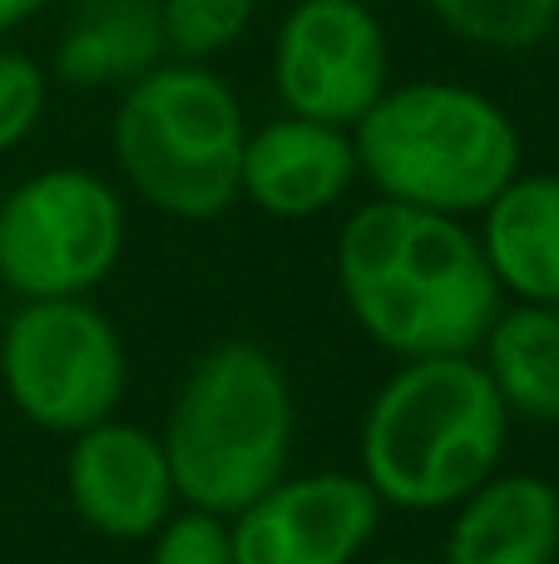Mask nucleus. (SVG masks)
Masks as SVG:
<instances>
[{
    "mask_svg": "<svg viewBox=\"0 0 559 564\" xmlns=\"http://www.w3.org/2000/svg\"><path fill=\"white\" fill-rule=\"evenodd\" d=\"M65 490L75 516L105 540H154L178 500L164 441L114 416L69 436Z\"/></svg>",
    "mask_w": 559,
    "mask_h": 564,
    "instance_id": "10",
    "label": "nucleus"
},
{
    "mask_svg": "<svg viewBox=\"0 0 559 564\" xmlns=\"http://www.w3.org/2000/svg\"><path fill=\"white\" fill-rule=\"evenodd\" d=\"M149 564H233V540H228L223 516L194 506L184 516H168L154 530Z\"/></svg>",
    "mask_w": 559,
    "mask_h": 564,
    "instance_id": "19",
    "label": "nucleus"
},
{
    "mask_svg": "<svg viewBox=\"0 0 559 564\" xmlns=\"http://www.w3.org/2000/svg\"><path fill=\"white\" fill-rule=\"evenodd\" d=\"M248 115L238 89L194 59H164L119 89L109 149L124 184L178 224H208L238 204Z\"/></svg>",
    "mask_w": 559,
    "mask_h": 564,
    "instance_id": "5",
    "label": "nucleus"
},
{
    "mask_svg": "<svg viewBox=\"0 0 559 564\" xmlns=\"http://www.w3.org/2000/svg\"><path fill=\"white\" fill-rule=\"evenodd\" d=\"M485 361L505 411L525 421H559V312L555 307H520L505 312L485 332Z\"/></svg>",
    "mask_w": 559,
    "mask_h": 564,
    "instance_id": "15",
    "label": "nucleus"
},
{
    "mask_svg": "<svg viewBox=\"0 0 559 564\" xmlns=\"http://www.w3.org/2000/svg\"><path fill=\"white\" fill-rule=\"evenodd\" d=\"M555 312H559V307H555Z\"/></svg>",
    "mask_w": 559,
    "mask_h": 564,
    "instance_id": "23",
    "label": "nucleus"
},
{
    "mask_svg": "<svg viewBox=\"0 0 559 564\" xmlns=\"http://www.w3.org/2000/svg\"><path fill=\"white\" fill-rule=\"evenodd\" d=\"M382 500L352 470L277 480L228 525L233 564H357L376 535Z\"/></svg>",
    "mask_w": 559,
    "mask_h": 564,
    "instance_id": "9",
    "label": "nucleus"
},
{
    "mask_svg": "<svg viewBox=\"0 0 559 564\" xmlns=\"http://www.w3.org/2000/svg\"><path fill=\"white\" fill-rule=\"evenodd\" d=\"M441 564H559V490L530 470H495L461 500Z\"/></svg>",
    "mask_w": 559,
    "mask_h": 564,
    "instance_id": "12",
    "label": "nucleus"
},
{
    "mask_svg": "<svg viewBox=\"0 0 559 564\" xmlns=\"http://www.w3.org/2000/svg\"><path fill=\"white\" fill-rule=\"evenodd\" d=\"M376 564H426V560H376Z\"/></svg>",
    "mask_w": 559,
    "mask_h": 564,
    "instance_id": "21",
    "label": "nucleus"
},
{
    "mask_svg": "<svg viewBox=\"0 0 559 564\" xmlns=\"http://www.w3.org/2000/svg\"><path fill=\"white\" fill-rule=\"evenodd\" d=\"M50 109V75L25 50H0V154L20 149Z\"/></svg>",
    "mask_w": 559,
    "mask_h": 564,
    "instance_id": "18",
    "label": "nucleus"
},
{
    "mask_svg": "<svg viewBox=\"0 0 559 564\" xmlns=\"http://www.w3.org/2000/svg\"><path fill=\"white\" fill-rule=\"evenodd\" d=\"M362 6H376V0H362Z\"/></svg>",
    "mask_w": 559,
    "mask_h": 564,
    "instance_id": "22",
    "label": "nucleus"
},
{
    "mask_svg": "<svg viewBox=\"0 0 559 564\" xmlns=\"http://www.w3.org/2000/svg\"><path fill=\"white\" fill-rule=\"evenodd\" d=\"M164 59L158 0H85L59 30L50 75L69 89H124Z\"/></svg>",
    "mask_w": 559,
    "mask_h": 564,
    "instance_id": "14",
    "label": "nucleus"
},
{
    "mask_svg": "<svg viewBox=\"0 0 559 564\" xmlns=\"http://www.w3.org/2000/svg\"><path fill=\"white\" fill-rule=\"evenodd\" d=\"M337 288L366 337L402 361L471 357L505 297L465 218L392 198L342 224Z\"/></svg>",
    "mask_w": 559,
    "mask_h": 564,
    "instance_id": "1",
    "label": "nucleus"
},
{
    "mask_svg": "<svg viewBox=\"0 0 559 564\" xmlns=\"http://www.w3.org/2000/svg\"><path fill=\"white\" fill-rule=\"evenodd\" d=\"M392 85V40L362 0H293L273 30L283 115L352 129Z\"/></svg>",
    "mask_w": 559,
    "mask_h": 564,
    "instance_id": "8",
    "label": "nucleus"
},
{
    "mask_svg": "<svg viewBox=\"0 0 559 564\" xmlns=\"http://www.w3.org/2000/svg\"><path fill=\"white\" fill-rule=\"evenodd\" d=\"M357 169L376 198L431 214H481L520 174L515 119L461 79H402L352 124Z\"/></svg>",
    "mask_w": 559,
    "mask_h": 564,
    "instance_id": "3",
    "label": "nucleus"
},
{
    "mask_svg": "<svg viewBox=\"0 0 559 564\" xmlns=\"http://www.w3.org/2000/svg\"><path fill=\"white\" fill-rule=\"evenodd\" d=\"M124 243V198L89 169H45L0 198V282L20 302L85 297L119 268Z\"/></svg>",
    "mask_w": 559,
    "mask_h": 564,
    "instance_id": "6",
    "label": "nucleus"
},
{
    "mask_svg": "<svg viewBox=\"0 0 559 564\" xmlns=\"http://www.w3.org/2000/svg\"><path fill=\"white\" fill-rule=\"evenodd\" d=\"M357 178H362V169H357L352 129L317 124L303 115H277L248 129L238 198H248L267 218L307 224V218L342 204Z\"/></svg>",
    "mask_w": 559,
    "mask_h": 564,
    "instance_id": "11",
    "label": "nucleus"
},
{
    "mask_svg": "<svg viewBox=\"0 0 559 564\" xmlns=\"http://www.w3.org/2000/svg\"><path fill=\"white\" fill-rule=\"evenodd\" d=\"M511 411L475 357L402 361L362 421V476L382 506L446 510L501 470Z\"/></svg>",
    "mask_w": 559,
    "mask_h": 564,
    "instance_id": "2",
    "label": "nucleus"
},
{
    "mask_svg": "<svg viewBox=\"0 0 559 564\" xmlns=\"http://www.w3.org/2000/svg\"><path fill=\"white\" fill-rule=\"evenodd\" d=\"M45 6L50 0H0V35L15 30V25H25V20H35Z\"/></svg>",
    "mask_w": 559,
    "mask_h": 564,
    "instance_id": "20",
    "label": "nucleus"
},
{
    "mask_svg": "<svg viewBox=\"0 0 559 564\" xmlns=\"http://www.w3.org/2000/svg\"><path fill=\"white\" fill-rule=\"evenodd\" d=\"M253 15H257V0H158L168 55L194 59V65L228 55L248 35Z\"/></svg>",
    "mask_w": 559,
    "mask_h": 564,
    "instance_id": "17",
    "label": "nucleus"
},
{
    "mask_svg": "<svg viewBox=\"0 0 559 564\" xmlns=\"http://www.w3.org/2000/svg\"><path fill=\"white\" fill-rule=\"evenodd\" d=\"M0 381L30 426L79 436L109 421L124 401V341L85 297L25 302L0 337Z\"/></svg>",
    "mask_w": 559,
    "mask_h": 564,
    "instance_id": "7",
    "label": "nucleus"
},
{
    "mask_svg": "<svg viewBox=\"0 0 559 564\" xmlns=\"http://www.w3.org/2000/svg\"><path fill=\"white\" fill-rule=\"evenodd\" d=\"M475 238L501 292L559 307V174H515L481 208Z\"/></svg>",
    "mask_w": 559,
    "mask_h": 564,
    "instance_id": "13",
    "label": "nucleus"
},
{
    "mask_svg": "<svg viewBox=\"0 0 559 564\" xmlns=\"http://www.w3.org/2000/svg\"><path fill=\"white\" fill-rule=\"evenodd\" d=\"M178 500L238 516L287 476L293 387L283 361L257 341H218L188 367L164 426Z\"/></svg>",
    "mask_w": 559,
    "mask_h": 564,
    "instance_id": "4",
    "label": "nucleus"
},
{
    "mask_svg": "<svg viewBox=\"0 0 559 564\" xmlns=\"http://www.w3.org/2000/svg\"><path fill=\"white\" fill-rule=\"evenodd\" d=\"M456 40L495 55H520L555 35L559 0H426Z\"/></svg>",
    "mask_w": 559,
    "mask_h": 564,
    "instance_id": "16",
    "label": "nucleus"
}]
</instances>
